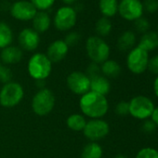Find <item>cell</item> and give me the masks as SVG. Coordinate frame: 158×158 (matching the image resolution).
Returning <instances> with one entry per match:
<instances>
[{
	"label": "cell",
	"mask_w": 158,
	"mask_h": 158,
	"mask_svg": "<svg viewBox=\"0 0 158 158\" xmlns=\"http://www.w3.org/2000/svg\"><path fill=\"white\" fill-rule=\"evenodd\" d=\"M79 107L86 116L91 119H100L107 114L109 103L105 96L89 91L81 96Z\"/></svg>",
	"instance_id": "cell-1"
},
{
	"label": "cell",
	"mask_w": 158,
	"mask_h": 158,
	"mask_svg": "<svg viewBox=\"0 0 158 158\" xmlns=\"http://www.w3.org/2000/svg\"><path fill=\"white\" fill-rule=\"evenodd\" d=\"M29 75L35 80H46L52 71V62L44 53H35L28 61Z\"/></svg>",
	"instance_id": "cell-2"
},
{
	"label": "cell",
	"mask_w": 158,
	"mask_h": 158,
	"mask_svg": "<svg viewBox=\"0 0 158 158\" xmlns=\"http://www.w3.org/2000/svg\"><path fill=\"white\" fill-rule=\"evenodd\" d=\"M86 51L91 62L102 64L109 59L110 47L105 40L98 35L89 36L86 42Z\"/></svg>",
	"instance_id": "cell-3"
},
{
	"label": "cell",
	"mask_w": 158,
	"mask_h": 158,
	"mask_svg": "<svg viewBox=\"0 0 158 158\" xmlns=\"http://www.w3.org/2000/svg\"><path fill=\"white\" fill-rule=\"evenodd\" d=\"M24 96V90L21 84L10 82L3 85L0 89V105L5 108H12L18 105Z\"/></svg>",
	"instance_id": "cell-4"
},
{
	"label": "cell",
	"mask_w": 158,
	"mask_h": 158,
	"mask_svg": "<svg viewBox=\"0 0 158 158\" xmlns=\"http://www.w3.org/2000/svg\"><path fill=\"white\" fill-rule=\"evenodd\" d=\"M55 106V96L48 89L38 90L32 100V109L36 115H48Z\"/></svg>",
	"instance_id": "cell-5"
},
{
	"label": "cell",
	"mask_w": 158,
	"mask_h": 158,
	"mask_svg": "<svg viewBox=\"0 0 158 158\" xmlns=\"http://www.w3.org/2000/svg\"><path fill=\"white\" fill-rule=\"evenodd\" d=\"M129 104V114L139 120H146L151 117L155 106L153 102L147 96L138 95L131 99Z\"/></svg>",
	"instance_id": "cell-6"
},
{
	"label": "cell",
	"mask_w": 158,
	"mask_h": 158,
	"mask_svg": "<svg viewBox=\"0 0 158 158\" xmlns=\"http://www.w3.org/2000/svg\"><path fill=\"white\" fill-rule=\"evenodd\" d=\"M149 59V52L137 46L129 50L127 57V66L131 73L140 74L148 69Z\"/></svg>",
	"instance_id": "cell-7"
},
{
	"label": "cell",
	"mask_w": 158,
	"mask_h": 158,
	"mask_svg": "<svg viewBox=\"0 0 158 158\" xmlns=\"http://www.w3.org/2000/svg\"><path fill=\"white\" fill-rule=\"evenodd\" d=\"M77 22L76 10L71 6H62L58 9L54 16V26L57 30L65 32L71 30Z\"/></svg>",
	"instance_id": "cell-8"
},
{
	"label": "cell",
	"mask_w": 158,
	"mask_h": 158,
	"mask_svg": "<svg viewBox=\"0 0 158 158\" xmlns=\"http://www.w3.org/2000/svg\"><path fill=\"white\" fill-rule=\"evenodd\" d=\"M68 89L76 95H84L90 91V79L82 72L75 71L71 73L67 77Z\"/></svg>",
	"instance_id": "cell-9"
},
{
	"label": "cell",
	"mask_w": 158,
	"mask_h": 158,
	"mask_svg": "<svg viewBox=\"0 0 158 158\" xmlns=\"http://www.w3.org/2000/svg\"><path fill=\"white\" fill-rule=\"evenodd\" d=\"M143 6L140 0H120L118 3L119 15L126 21L135 22L143 15Z\"/></svg>",
	"instance_id": "cell-10"
},
{
	"label": "cell",
	"mask_w": 158,
	"mask_h": 158,
	"mask_svg": "<svg viewBox=\"0 0 158 158\" xmlns=\"http://www.w3.org/2000/svg\"><path fill=\"white\" fill-rule=\"evenodd\" d=\"M109 124L102 118L89 120V122H87L86 127L83 130L85 137L93 142L105 138L109 134Z\"/></svg>",
	"instance_id": "cell-11"
},
{
	"label": "cell",
	"mask_w": 158,
	"mask_h": 158,
	"mask_svg": "<svg viewBox=\"0 0 158 158\" xmlns=\"http://www.w3.org/2000/svg\"><path fill=\"white\" fill-rule=\"evenodd\" d=\"M37 10L35 6L27 0H19L14 2L10 8L11 16L21 22H28L33 20Z\"/></svg>",
	"instance_id": "cell-12"
},
{
	"label": "cell",
	"mask_w": 158,
	"mask_h": 158,
	"mask_svg": "<svg viewBox=\"0 0 158 158\" xmlns=\"http://www.w3.org/2000/svg\"><path fill=\"white\" fill-rule=\"evenodd\" d=\"M18 41L22 49L25 51H34L40 44V36L33 28H25L20 32Z\"/></svg>",
	"instance_id": "cell-13"
},
{
	"label": "cell",
	"mask_w": 158,
	"mask_h": 158,
	"mask_svg": "<svg viewBox=\"0 0 158 158\" xmlns=\"http://www.w3.org/2000/svg\"><path fill=\"white\" fill-rule=\"evenodd\" d=\"M69 47L63 40H55L48 48L47 56L52 63H58L61 61L68 54Z\"/></svg>",
	"instance_id": "cell-14"
},
{
	"label": "cell",
	"mask_w": 158,
	"mask_h": 158,
	"mask_svg": "<svg viewBox=\"0 0 158 158\" xmlns=\"http://www.w3.org/2000/svg\"><path fill=\"white\" fill-rule=\"evenodd\" d=\"M23 56V53L21 48L10 45L5 48H2L0 53V60L5 64H15L22 60Z\"/></svg>",
	"instance_id": "cell-15"
},
{
	"label": "cell",
	"mask_w": 158,
	"mask_h": 158,
	"mask_svg": "<svg viewBox=\"0 0 158 158\" xmlns=\"http://www.w3.org/2000/svg\"><path fill=\"white\" fill-rule=\"evenodd\" d=\"M111 90V84L109 79L102 74L90 79V91L105 96Z\"/></svg>",
	"instance_id": "cell-16"
},
{
	"label": "cell",
	"mask_w": 158,
	"mask_h": 158,
	"mask_svg": "<svg viewBox=\"0 0 158 158\" xmlns=\"http://www.w3.org/2000/svg\"><path fill=\"white\" fill-rule=\"evenodd\" d=\"M32 21L33 29L38 34L47 32L51 25V19L46 11H37Z\"/></svg>",
	"instance_id": "cell-17"
},
{
	"label": "cell",
	"mask_w": 158,
	"mask_h": 158,
	"mask_svg": "<svg viewBox=\"0 0 158 158\" xmlns=\"http://www.w3.org/2000/svg\"><path fill=\"white\" fill-rule=\"evenodd\" d=\"M138 46L147 52L154 50L158 48V34L153 31H148L141 35Z\"/></svg>",
	"instance_id": "cell-18"
},
{
	"label": "cell",
	"mask_w": 158,
	"mask_h": 158,
	"mask_svg": "<svg viewBox=\"0 0 158 158\" xmlns=\"http://www.w3.org/2000/svg\"><path fill=\"white\" fill-rule=\"evenodd\" d=\"M136 35L132 31L123 32L117 39V48L120 51H129L136 44Z\"/></svg>",
	"instance_id": "cell-19"
},
{
	"label": "cell",
	"mask_w": 158,
	"mask_h": 158,
	"mask_svg": "<svg viewBox=\"0 0 158 158\" xmlns=\"http://www.w3.org/2000/svg\"><path fill=\"white\" fill-rule=\"evenodd\" d=\"M102 74L106 78H116L121 73L120 64L114 60H107L101 65Z\"/></svg>",
	"instance_id": "cell-20"
},
{
	"label": "cell",
	"mask_w": 158,
	"mask_h": 158,
	"mask_svg": "<svg viewBox=\"0 0 158 158\" xmlns=\"http://www.w3.org/2000/svg\"><path fill=\"white\" fill-rule=\"evenodd\" d=\"M118 0H99V10L102 17H114L118 12Z\"/></svg>",
	"instance_id": "cell-21"
},
{
	"label": "cell",
	"mask_w": 158,
	"mask_h": 158,
	"mask_svg": "<svg viewBox=\"0 0 158 158\" xmlns=\"http://www.w3.org/2000/svg\"><path fill=\"white\" fill-rule=\"evenodd\" d=\"M13 41V33L11 28L6 23L0 22V48H5L11 45Z\"/></svg>",
	"instance_id": "cell-22"
},
{
	"label": "cell",
	"mask_w": 158,
	"mask_h": 158,
	"mask_svg": "<svg viewBox=\"0 0 158 158\" xmlns=\"http://www.w3.org/2000/svg\"><path fill=\"white\" fill-rule=\"evenodd\" d=\"M86 124V118L83 116V114H73L66 120L67 127L73 131H83Z\"/></svg>",
	"instance_id": "cell-23"
},
{
	"label": "cell",
	"mask_w": 158,
	"mask_h": 158,
	"mask_svg": "<svg viewBox=\"0 0 158 158\" xmlns=\"http://www.w3.org/2000/svg\"><path fill=\"white\" fill-rule=\"evenodd\" d=\"M103 151L98 142H89L83 149L81 158H102Z\"/></svg>",
	"instance_id": "cell-24"
},
{
	"label": "cell",
	"mask_w": 158,
	"mask_h": 158,
	"mask_svg": "<svg viewBox=\"0 0 158 158\" xmlns=\"http://www.w3.org/2000/svg\"><path fill=\"white\" fill-rule=\"evenodd\" d=\"M113 29V24L112 22L109 18L106 17H102L100 18L95 24V31L100 37H104L110 35Z\"/></svg>",
	"instance_id": "cell-25"
},
{
	"label": "cell",
	"mask_w": 158,
	"mask_h": 158,
	"mask_svg": "<svg viewBox=\"0 0 158 158\" xmlns=\"http://www.w3.org/2000/svg\"><path fill=\"white\" fill-rule=\"evenodd\" d=\"M134 26H135V29L137 32L143 35L150 30L151 24H150V22L147 18L140 17L134 22Z\"/></svg>",
	"instance_id": "cell-26"
},
{
	"label": "cell",
	"mask_w": 158,
	"mask_h": 158,
	"mask_svg": "<svg viewBox=\"0 0 158 158\" xmlns=\"http://www.w3.org/2000/svg\"><path fill=\"white\" fill-rule=\"evenodd\" d=\"M55 1L56 0H30L37 11H46L54 5Z\"/></svg>",
	"instance_id": "cell-27"
},
{
	"label": "cell",
	"mask_w": 158,
	"mask_h": 158,
	"mask_svg": "<svg viewBox=\"0 0 158 158\" xmlns=\"http://www.w3.org/2000/svg\"><path fill=\"white\" fill-rule=\"evenodd\" d=\"M135 158H158V150L152 147L142 148L138 152Z\"/></svg>",
	"instance_id": "cell-28"
},
{
	"label": "cell",
	"mask_w": 158,
	"mask_h": 158,
	"mask_svg": "<svg viewBox=\"0 0 158 158\" xmlns=\"http://www.w3.org/2000/svg\"><path fill=\"white\" fill-rule=\"evenodd\" d=\"M12 75V71L9 67L1 65V67H0V83L5 85L11 82Z\"/></svg>",
	"instance_id": "cell-29"
},
{
	"label": "cell",
	"mask_w": 158,
	"mask_h": 158,
	"mask_svg": "<svg viewBox=\"0 0 158 158\" xmlns=\"http://www.w3.org/2000/svg\"><path fill=\"white\" fill-rule=\"evenodd\" d=\"M143 10L148 13H155L158 11V0H144L142 2Z\"/></svg>",
	"instance_id": "cell-30"
},
{
	"label": "cell",
	"mask_w": 158,
	"mask_h": 158,
	"mask_svg": "<svg viewBox=\"0 0 158 158\" xmlns=\"http://www.w3.org/2000/svg\"><path fill=\"white\" fill-rule=\"evenodd\" d=\"M86 74L88 75V77L89 79L91 78H94L98 75H101L102 74V71H101V66L100 64H97L95 62H91L88 68H87V72H86Z\"/></svg>",
	"instance_id": "cell-31"
},
{
	"label": "cell",
	"mask_w": 158,
	"mask_h": 158,
	"mask_svg": "<svg viewBox=\"0 0 158 158\" xmlns=\"http://www.w3.org/2000/svg\"><path fill=\"white\" fill-rule=\"evenodd\" d=\"M63 41L66 43L68 47H74L80 41V35L76 32H71L65 36Z\"/></svg>",
	"instance_id": "cell-32"
},
{
	"label": "cell",
	"mask_w": 158,
	"mask_h": 158,
	"mask_svg": "<svg viewBox=\"0 0 158 158\" xmlns=\"http://www.w3.org/2000/svg\"><path fill=\"white\" fill-rule=\"evenodd\" d=\"M115 114L120 116H126L129 114V104L127 102H120L115 106Z\"/></svg>",
	"instance_id": "cell-33"
},
{
	"label": "cell",
	"mask_w": 158,
	"mask_h": 158,
	"mask_svg": "<svg viewBox=\"0 0 158 158\" xmlns=\"http://www.w3.org/2000/svg\"><path fill=\"white\" fill-rule=\"evenodd\" d=\"M148 69L153 74L158 75V55H155L149 59Z\"/></svg>",
	"instance_id": "cell-34"
},
{
	"label": "cell",
	"mask_w": 158,
	"mask_h": 158,
	"mask_svg": "<svg viewBox=\"0 0 158 158\" xmlns=\"http://www.w3.org/2000/svg\"><path fill=\"white\" fill-rule=\"evenodd\" d=\"M156 127H157L155 126V124L151 119L144 120V122H143V124L141 126V129L145 133H152V132H153L156 129Z\"/></svg>",
	"instance_id": "cell-35"
},
{
	"label": "cell",
	"mask_w": 158,
	"mask_h": 158,
	"mask_svg": "<svg viewBox=\"0 0 158 158\" xmlns=\"http://www.w3.org/2000/svg\"><path fill=\"white\" fill-rule=\"evenodd\" d=\"M151 120L155 124L156 127H158V106L154 108L153 112L152 113L151 115Z\"/></svg>",
	"instance_id": "cell-36"
},
{
	"label": "cell",
	"mask_w": 158,
	"mask_h": 158,
	"mask_svg": "<svg viewBox=\"0 0 158 158\" xmlns=\"http://www.w3.org/2000/svg\"><path fill=\"white\" fill-rule=\"evenodd\" d=\"M153 91H154L155 96L158 98V75L156 76V78L153 81Z\"/></svg>",
	"instance_id": "cell-37"
},
{
	"label": "cell",
	"mask_w": 158,
	"mask_h": 158,
	"mask_svg": "<svg viewBox=\"0 0 158 158\" xmlns=\"http://www.w3.org/2000/svg\"><path fill=\"white\" fill-rule=\"evenodd\" d=\"M35 86L39 89V90L45 89V80H36Z\"/></svg>",
	"instance_id": "cell-38"
},
{
	"label": "cell",
	"mask_w": 158,
	"mask_h": 158,
	"mask_svg": "<svg viewBox=\"0 0 158 158\" xmlns=\"http://www.w3.org/2000/svg\"><path fill=\"white\" fill-rule=\"evenodd\" d=\"M61 1L65 4V6H70V5L74 4L77 0H61Z\"/></svg>",
	"instance_id": "cell-39"
},
{
	"label": "cell",
	"mask_w": 158,
	"mask_h": 158,
	"mask_svg": "<svg viewBox=\"0 0 158 158\" xmlns=\"http://www.w3.org/2000/svg\"><path fill=\"white\" fill-rule=\"evenodd\" d=\"M114 158H128V157L126 156V155H124V154H118V155H116Z\"/></svg>",
	"instance_id": "cell-40"
},
{
	"label": "cell",
	"mask_w": 158,
	"mask_h": 158,
	"mask_svg": "<svg viewBox=\"0 0 158 158\" xmlns=\"http://www.w3.org/2000/svg\"><path fill=\"white\" fill-rule=\"evenodd\" d=\"M0 67H1V60H0Z\"/></svg>",
	"instance_id": "cell-41"
},
{
	"label": "cell",
	"mask_w": 158,
	"mask_h": 158,
	"mask_svg": "<svg viewBox=\"0 0 158 158\" xmlns=\"http://www.w3.org/2000/svg\"><path fill=\"white\" fill-rule=\"evenodd\" d=\"M157 34H158V26H157V32H156Z\"/></svg>",
	"instance_id": "cell-42"
}]
</instances>
